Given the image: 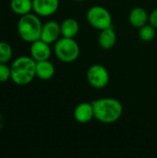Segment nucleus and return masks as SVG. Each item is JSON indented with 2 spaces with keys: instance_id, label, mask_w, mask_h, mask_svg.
I'll return each mask as SVG.
<instances>
[{
  "instance_id": "9d476101",
  "label": "nucleus",
  "mask_w": 157,
  "mask_h": 158,
  "mask_svg": "<svg viewBox=\"0 0 157 158\" xmlns=\"http://www.w3.org/2000/svg\"><path fill=\"white\" fill-rule=\"evenodd\" d=\"M74 118L81 124H87L94 118V110L92 103L83 102L79 104L73 112Z\"/></svg>"
},
{
  "instance_id": "20e7f679",
  "label": "nucleus",
  "mask_w": 157,
  "mask_h": 158,
  "mask_svg": "<svg viewBox=\"0 0 157 158\" xmlns=\"http://www.w3.org/2000/svg\"><path fill=\"white\" fill-rule=\"evenodd\" d=\"M54 53L58 60L64 63H72L78 59L81 49L74 38L61 37L55 43Z\"/></svg>"
},
{
  "instance_id": "412c9836",
  "label": "nucleus",
  "mask_w": 157,
  "mask_h": 158,
  "mask_svg": "<svg viewBox=\"0 0 157 158\" xmlns=\"http://www.w3.org/2000/svg\"><path fill=\"white\" fill-rule=\"evenodd\" d=\"M75 1H78V2H81V1H85V0H75Z\"/></svg>"
},
{
  "instance_id": "9b49d317",
  "label": "nucleus",
  "mask_w": 157,
  "mask_h": 158,
  "mask_svg": "<svg viewBox=\"0 0 157 158\" xmlns=\"http://www.w3.org/2000/svg\"><path fill=\"white\" fill-rule=\"evenodd\" d=\"M97 41L102 49L104 50L112 49L117 43V34L114 29L112 28V26L100 31Z\"/></svg>"
},
{
  "instance_id": "dca6fc26",
  "label": "nucleus",
  "mask_w": 157,
  "mask_h": 158,
  "mask_svg": "<svg viewBox=\"0 0 157 158\" xmlns=\"http://www.w3.org/2000/svg\"><path fill=\"white\" fill-rule=\"evenodd\" d=\"M156 35V28H155L150 23L143 26L139 29V37L143 42H151L155 39Z\"/></svg>"
},
{
  "instance_id": "ddd939ff",
  "label": "nucleus",
  "mask_w": 157,
  "mask_h": 158,
  "mask_svg": "<svg viewBox=\"0 0 157 158\" xmlns=\"http://www.w3.org/2000/svg\"><path fill=\"white\" fill-rule=\"evenodd\" d=\"M56 73L55 66L48 60L36 62V77L43 81L51 80Z\"/></svg>"
},
{
  "instance_id": "0eeeda50",
  "label": "nucleus",
  "mask_w": 157,
  "mask_h": 158,
  "mask_svg": "<svg viewBox=\"0 0 157 158\" xmlns=\"http://www.w3.org/2000/svg\"><path fill=\"white\" fill-rule=\"evenodd\" d=\"M59 7V0H32V10L39 17H50Z\"/></svg>"
},
{
  "instance_id": "1a4fd4ad",
  "label": "nucleus",
  "mask_w": 157,
  "mask_h": 158,
  "mask_svg": "<svg viewBox=\"0 0 157 158\" xmlns=\"http://www.w3.org/2000/svg\"><path fill=\"white\" fill-rule=\"evenodd\" d=\"M30 54H31V56L36 62H38V61H43V60H48L51 56L52 50H51L49 44L39 39L31 44Z\"/></svg>"
},
{
  "instance_id": "f8f14e48",
  "label": "nucleus",
  "mask_w": 157,
  "mask_h": 158,
  "mask_svg": "<svg viewBox=\"0 0 157 158\" xmlns=\"http://www.w3.org/2000/svg\"><path fill=\"white\" fill-rule=\"evenodd\" d=\"M129 19L130 23L134 28L140 29L149 22V15L143 7L136 6L130 12Z\"/></svg>"
},
{
  "instance_id": "f03ea898",
  "label": "nucleus",
  "mask_w": 157,
  "mask_h": 158,
  "mask_svg": "<svg viewBox=\"0 0 157 158\" xmlns=\"http://www.w3.org/2000/svg\"><path fill=\"white\" fill-rule=\"evenodd\" d=\"M10 71V80L15 84L19 86L28 85L36 77V61L31 56H19L12 62Z\"/></svg>"
},
{
  "instance_id": "6ab92c4d",
  "label": "nucleus",
  "mask_w": 157,
  "mask_h": 158,
  "mask_svg": "<svg viewBox=\"0 0 157 158\" xmlns=\"http://www.w3.org/2000/svg\"><path fill=\"white\" fill-rule=\"evenodd\" d=\"M149 23L157 29V8L153 10L149 15Z\"/></svg>"
},
{
  "instance_id": "6e6552de",
  "label": "nucleus",
  "mask_w": 157,
  "mask_h": 158,
  "mask_svg": "<svg viewBox=\"0 0 157 158\" xmlns=\"http://www.w3.org/2000/svg\"><path fill=\"white\" fill-rule=\"evenodd\" d=\"M61 35V28L60 24L55 20H49L43 24L42 32H41V40L45 43L51 44L56 43Z\"/></svg>"
},
{
  "instance_id": "423d86ee",
  "label": "nucleus",
  "mask_w": 157,
  "mask_h": 158,
  "mask_svg": "<svg viewBox=\"0 0 157 158\" xmlns=\"http://www.w3.org/2000/svg\"><path fill=\"white\" fill-rule=\"evenodd\" d=\"M88 83L95 89H103L109 82V72L100 64L91 66L86 73Z\"/></svg>"
},
{
  "instance_id": "7ed1b4c3",
  "label": "nucleus",
  "mask_w": 157,
  "mask_h": 158,
  "mask_svg": "<svg viewBox=\"0 0 157 158\" xmlns=\"http://www.w3.org/2000/svg\"><path fill=\"white\" fill-rule=\"evenodd\" d=\"M43 23L38 15L29 13L20 16L18 21V33L26 43L31 44L41 38Z\"/></svg>"
},
{
  "instance_id": "a211bd4d",
  "label": "nucleus",
  "mask_w": 157,
  "mask_h": 158,
  "mask_svg": "<svg viewBox=\"0 0 157 158\" xmlns=\"http://www.w3.org/2000/svg\"><path fill=\"white\" fill-rule=\"evenodd\" d=\"M11 77L10 68L6 63H0V83L7 81Z\"/></svg>"
},
{
  "instance_id": "f257e3e1",
  "label": "nucleus",
  "mask_w": 157,
  "mask_h": 158,
  "mask_svg": "<svg viewBox=\"0 0 157 158\" xmlns=\"http://www.w3.org/2000/svg\"><path fill=\"white\" fill-rule=\"evenodd\" d=\"M92 104L94 110V118L103 124L115 123L123 114L122 104L115 98H100Z\"/></svg>"
},
{
  "instance_id": "39448f33",
  "label": "nucleus",
  "mask_w": 157,
  "mask_h": 158,
  "mask_svg": "<svg viewBox=\"0 0 157 158\" xmlns=\"http://www.w3.org/2000/svg\"><path fill=\"white\" fill-rule=\"evenodd\" d=\"M86 19L93 28L99 31L112 26V16L110 12L101 6L90 7L86 13Z\"/></svg>"
},
{
  "instance_id": "aec40b11",
  "label": "nucleus",
  "mask_w": 157,
  "mask_h": 158,
  "mask_svg": "<svg viewBox=\"0 0 157 158\" xmlns=\"http://www.w3.org/2000/svg\"><path fill=\"white\" fill-rule=\"evenodd\" d=\"M4 125H5V122H4V118H3V116L0 114V130H1V129H3Z\"/></svg>"
},
{
  "instance_id": "f3484780",
  "label": "nucleus",
  "mask_w": 157,
  "mask_h": 158,
  "mask_svg": "<svg viewBox=\"0 0 157 158\" xmlns=\"http://www.w3.org/2000/svg\"><path fill=\"white\" fill-rule=\"evenodd\" d=\"M13 50L11 45L6 42H0V63H7L11 60Z\"/></svg>"
},
{
  "instance_id": "2eb2a0df",
  "label": "nucleus",
  "mask_w": 157,
  "mask_h": 158,
  "mask_svg": "<svg viewBox=\"0 0 157 158\" xmlns=\"http://www.w3.org/2000/svg\"><path fill=\"white\" fill-rule=\"evenodd\" d=\"M11 10L19 16L29 14L32 10V0H10Z\"/></svg>"
},
{
  "instance_id": "4468645a",
  "label": "nucleus",
  "mask_w": 157,
  "mask_h": 158,
  "mask_svg": "<svg viewBox=\"0 0 157 158\" xmlns=\"http://www.w3.org/2000/svg\"><path fill=\"white\" fill-rule=\"evenodd\" d=\"M61 36L67 38H75L80 31V24L73 18H67L61 24Z\"/></svg>"
}]
</instances>
